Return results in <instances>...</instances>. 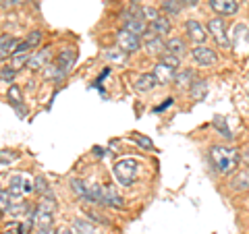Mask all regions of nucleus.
Wrapping results in <instances>:
<instances>
[{
	"label": "nucleus",
	"instance_id": "nucleus-30",
	"mask_svg": "<svg viewBox=\"0 0 249 234\" xmlns=\"http://www.w3.org/2000/svg\"><path fill=\"white\" fill-rule=\"evenodd\" d=\"M27 46H29V48H34V46H37V44H40L42 42V31H31V33H29V37H27Z\"/></svg>",
	"mask_w": 249,
	"mask_h": 234
},
{
	"label": "nucleus",
	"instance_id": "nucleus-33",
	"mask_svg": "<svg viewBox=\"0 0 249 234\" xmlns=\"http://www.w3.org/2000/svg\"><path fill=\"white\" fill-rule=\"evenodd\" d=\"M23 2H27V0H4V6H17Z\"/></svg>",
	"mask_w": 249,
	"mask_h": 234
},
{
	"label": "nucleus",
	"instance_id": "nucleus-31",
	"mask_svg": "<svg viewBox=\"0 0 249 234\" xmlns=\"http://www.w3.org/2000/svg\"><path fill=\"white\" fill-rule=\"evenodd\" d=\"M143 19L154 23L156 19H160V15H158V11H156V9H152V6H145V9H143Z\"/></svg>",
	"mask_w": 249,
	"mask_h": 234
},
{
	"label": "nucleus",
	"instance_id": "nucleus-2",
	"mask_svg": "<svg viewBox=\"0 0 249 234\" xmlns=\"http://www.w3.org/2000/svg\"><path fill=\"white\" fill-rule=\"evenodd\" d=\"M114 176L123 186H129L137 181L139 176V162L133 158H124L114 164Z\"/></svg>",
	"mask_w": 249,
	"mask_h": 234
},
{
	"label": "nucleus",
	"instance_id": "nucleus-23",
	"mask_svg": "<svg viewBox=\"0 0 249 234\" xmlns=\"http://www.w3.org/2000/svg\"><path fill=\"white\" fill-rule=\"evenodd\" d=\"M160 62H162V65H166V67H170V68H175V71H177L178 67H181V58L175 56V54H168V52H166V54H162Z\"/></svg>",
	"mask_w": 249,
	"mask_h": 234
},
{
	"label": "nucleus",
	"instance_id": "nucleus-11",
	"mask_svg": "<svg viewBox=\"0 0 249 234\" xmlns=\"http://www.w3.org/2000/svg\"><path fill=\"white\" fill-rule=\"evenodd\" d=\"M177 73H178V71H175V68H170V67H166V65H162V62H158V65H156V68H154V75L158 77L160 85H166V83H170V81H175Z\"/></svg>",
	"mask_w": 249,
	"mask_h": 234
},
{
	"label": "nucleus",
	"instance_id": "nucleus-18",
	"mask_svg": "<svg viewBox=\"0 0 249 234\" xmlns=\"http://www.w3.org/2000/svg\"><path fill=\"white\" fill-rule=\"evenodd\" d=\"M48 58H50V50L46 48V50H42V52H36L34 56L29 58V68H34V71H37V68H42L46 62H48Z\"/></svg>",
	"mask_w": 249,
	"mask_h": 234
},
{
	"label": "nucleus",
	"instance_id": "nucleus-22",
	"mask_svg": "<svg viewBox=\"0 0 249 234\" xmlns=\"http://www.w3.org/2000/svg\"><path fill=\"white\" fill-rule=\"evenodd\" d=\"M249 186V172H241V174H237L235 178H232V189H247Z\"/></svg>",
	"mask_w": 249,
	"mask_h": 234
},
{
	"label": "nucleus",
	"instance_id": "nucleus-21",
	"mask_svg": "<svg viewBox=\"0 0 249 234\" xmlns=\"http://www.w3.org/2000/svg\"><path fill=\"white\" fill-rule=\"evenodd\" d=\"M150 27H152L158 35H166L168 31H170V21H168L166 17H162V15H160V19H156Z\"/></svg>",
	"mask_w": 249,
	"mask_h": 234
},
{
	"label": "nucleus",
	"instance_id": "nucleus-7",
	"mask_svg": "<svg viewBox=\"0 0 249 234\" xmlns=\"http://www.w3.org/2000/svg\"><path fill=\"white\" fill-rule=\"evenodd\" d=\"M143 40H145V50L147 54H158L162 50H166V42H162V37L156 33L152 27H147V31L143 33Z\"/></svg>",
	"mask_w": 249,
	"mask_h": 234
},
{
	"label": "nucleus",
	"instance_id": "nucleus-28",
	"mask_svg": "<svg viewBox=\"0 0 249 234\" xmlns=\"http://www.w3.org/2000/svg\"><path fill=\"white\" fill-rule=\"evenodd\" d=\"M29 52L27 54H15V58H13V67L15 68H21V67H25V65H29Z\"/></svg>",
	"mask_w": 249,
	"mask_h": 234
},
{
	"label": "nucleus",
	"instance_id": "nucleus-34",
	"mask_svg": "<svg viewBox=\"0 0 249 234\" xmlns=\"http://www.w3.org/2000/svg\"><path fill=\"white\" fill-rule=\"evenodd\" d=\"M36 234H50V228H37Z\"/></svg>",
	"mask_w": 249,
	"mask_h": 234
},
{
	"label": "nucleus",
	"instance_id": "nucleus-27",
	"mask_svg": "<svg viewBox=\"0 0 249 234\" xmlns=\"http://www.w3.org/2000/svg\"><path fill=\"white\" fill-rule=\"evenodd\" d=\"M9 102H11L15 108H17V110H21V108H19V104H21V93H19V89L15 87V85L9 89Z\"/></svg>",
	"mask_w": 249,
	"mask_h": 234
},
{
	"label": "nucleus",
	"instance_id": "nucleus-9",
	"mask_svg": "<svg viewBox=\"0 0 249 234\" xmlns=\"http://www.w3.org/2000/svg\"><path fill=\"white\" fill-rule=\"evenodd\" d=\"M185 29H187V35H189V40L191 42H196V44H204L206 42V29L199 25L197 21H187V25H185Z\"/></svg>",
	"mask_w": 249,
	"mask_h": 234
},
{
	"label": "nucleus",
	"instance_id": "nucleus-4",
	"mask_svg": "<svg viewBox=\"0 0 249 234\" xmlns=\"http://www.w3.org/2000/svg\"><path fill=\"white\" fill-rule=\"evenodd\" d=\"M208 31L214 35V40L218 42V46H222V48H229V46H231L229 35H227V23H224V19H212L208 23Z\"/></svg>",
	"mask_w": 249,
	"mask_h": 234
},
{
	"label": "nucleus",
	"instance_id": "nucleus-3",
	"mask_svg": "<svg viewBox=\"0 0 249 234\" xmlns=\"http://www.w3.org/2000/svg\"><path fill=\"white\" fill-rule=\"evenodd\" d=\"M34 189H36V184L27 174H13L9 178V193L13 195V199L25 197V195H29Z\"/></svg>",
	"mask_w": 249,
	"mask_h": 234
},
{
	"label": "nucleus",
	"instance_id": "nucleus-29",
	"mask_svg": "<svg viewBox=\"0 0 249 234\" xmlns=\"http://www.w3.org/2000/svg\"><path fill=\"white\" fill-rule=\"evenodd\" d=\"M15 71H17L15 67H2V83H4V85L13 83V79H15Z\"/></svg>",
	"mask_w": 249,
	"mask_h": 234
},
{
	"label": "nucleus",
	"instance_id": "nucleus-36",
	"mask_svg": "<svg viewBox=\"0 0 249 234\" xmlns=\"http://www.w3.org/2000/svg\"><path fill=\"white\" fill-rule=\"evenodd\" d=\"M243 162L247 164V166H249V147H247V151L243 153Z\"/></svg>",
	"mask_w": 249,
	"mask_h": 234
},
{
	"label": "nucleus",
	"instance_id": "nucleus-32",
	"mask_svg": "<svg viewBox=\"0 0 249 234\" xmlns=\"http://www.w3.org/2000/svg\"><path fill=\"white\" fill-rule=\"evenodd\" d=\"M137 143L143 147V150H152V141L147 137H137Z\"/></svg>",
	"mask_w": 249,
	"mask_h": 234
},
{
	"label": "nucleus",
	"instance_id": "nucleus-12",
	"mask_svg": "<svg viewBox=\"0 0 249 234\" xmlns=\"http://www.w3.org/2000/svg\"><path fill=\"white\" fill-rule=\"evenodd\" d=\"M100 203L121 209V207H123V199H121L112 189H106V186H102V199H100Z\"/></svg>",
	"mask_w": 249,
	"mask_h": 234
},
{
	"label": "nucleus",
	"instance_id": "nucleus-20",
	"mask_svg": "<svg viewBox=\"0 0 249 234\" xmlns=\"http://www.w3.org/2000/svg\"><path fill=\"white\" fill-rule=\"evenodd\" d=\"M73 232L75 234H98L96 228H93V224L91 222H85V220H75Z\"/></svg>",
	"mask_w": 249,
	"mask_h": 234
},
{
	"label": "nucleus",
	"instance_id": "nucleus-24",
	"mask_svg": "<svg viewBox=\"0 0 249 234\" xmlns=\"http://www.w3.org/2000/svg\"><path fill=\"white\" fill-rule=\"evenodd\" d=\"M0 199H2V216H9V212H11V199H13V195L6 191V189H2V193H0Z\"/></svg>",
	"mask_w": 249,
	"mask_h": 234
},
{
	"label": "nucleus",
	"instance_id": "nucleus-17",
	"mask_svg": "<svg viewBox=\"0 0 249 234\" xmlns=\"http://www.w3.org/2000/svg\"><path fill=\"white\" fill-rule=\"evenodd\" d=\"M17 40L15 37H11V35H2V40H0V56L2 58H6L9 54H15V50H17Z\"/></svg>",
	"mask_w": 249,
	"mask_h": 234
},
{
	"label": "nucleus",
	"instance_id": "nucleus-35",
	"mask_svg": "<svg viewBox=\"0 0 249 234\" xmlns=\"http://www.w3.org/2000/svg\"><path fill=\"white\" fill-rule=\"evenodd\" d=\"M181 2H183V4H189V6H193V4H197L199 0H181Z\"/></svg>",
	"mask_w": 249,
	"mask_h": 234
},
{
	"label": "nucleus",
	"instance_id": "nucleus-37",
	"mask_svg": "<svg viewBox=\"0 0 249 234\" xmlns=\"http://www.w3.org/2000/svg\"><path fill=\"white\" fill-rule=\"evenodd\" d=\"M54 234H71V232H69V230H65V228H60V230H56Z\"/></svg>",
	"mask_w": 249,
	"mask_h": 234
},
{
	"label": "nucleus",
	"instance_id": "nucleus-10",
	"mask_svg": "<svg viewBox=\"0 0 249 234\" xmlns=\"http://www.w3.org/2000/svg\"><path fill=\"white\" fill-rule=\"evenodd\" d=\"M124 29L131 31V33H135V35H142V33H145V31H147L143 19L135 17V15H131V13L124 15Z\"/></svg>",
	"mask_w": 249,
	"mask_h": 234
},
{
	"label": "nucleus",
	"instance_id": "nucleus-19",
	"mask_svg": "<svg viewBox=\"0 0 249 234\" xmlns=\"http://www.w3.org/2000/svg\"><path fill=\"white\" fill-rule=\"evenodd\" d=\"M208 93V83L206 81H196L191 85V98L196 100V102H201V100L206 98Z\"/></svg>",
	"mask_w": 249,
	"mask_h": 234
},
{
	"label": "nucleus",
	"instance_id": "nucleus-16",
	"mask_svg": "<svg viewBox=\"0 0 249 234\" xmlns=\"http://www.w3.org/2000/svg\"><path fill=\"white\" fill-rule=\"evenodd\" d=\"M166 52L181 58L183 54L187 52V46H185V42L181 40V37H170V40H166Z\"/></svg>",
	"mask_w": 249,
	"mask_h": 234
},
{
	"label": "nucleus",
	"instance_id": "nucleus-15",
	"mask_svg": "<svg viewBox=\"0 0 249 234\" xmlns=\"http://www.w3.org/2000/svg\"><path fill=\"white\" fill-rule=\"evenodd\" d=\"M193 83H196V75L191 71H178L175 77V85H178V89H191Z\"/></svg>",
	"mask_w": 249,
	"mask_h": 234
},
{
	"label": "nucleus",
	"instance_id": "nucleus-13",
	"mask_svg": "<svg viewBox=\"0 0 249 234\" xmlns=\"http://www.w3.org/2000/svg\"><path fill=\"white\" fill-rule=\"evenodd\" d=\"M156 85H160V81H158V77H156L154 73H147V75H142L137 79V83H135V87H137V91H150V89H154Z\"/></svg>",
	"mask_w": 249,
	"mask_h": 234
},
{
	"label": "nucleus",
	"instance_id": "nucleus-25",
	"mask_svg": "<svg viewBox=\"0 0 249 234\" xmlns=\"http://www.w3.org/2000/svg\"><path fill=\"white\" fill-rule=\"evenodd\" d=\"M162 9L168 15H177L181 11V4H178V0H162Z\"/></svg>",
	"mask_w": 249,
	"mask_h": 234
},
{
	"label": "nucleus",
	"instance_id": "nucleus-14",
	"mask_svg": "<svg viewBox=\"0 0 249 234\" xmlns=\"http://www.w3.org/2000/svg\"><path fill=\"white\" fill-rule=\"evenodd\" d=\"M75 58H77V56H75V52H73V50H62V52H60V56H58V68L67 75V73L73 68Z\"/></svg>",
	"mask_w": 249,
	"mask_h": 234
},
{
	"label": "nucleus",
	"instance_id": "nucleus-6",
	"mask_svg": "<svg viewBox=\"0 0 249 234\" xmlns=\"http://www.w3.org/2000/svg\"><path fill=\"white\" fill-rule=\"evenodd\" d=\"M139 46H142V40H139V35L131 33V31H127V29H123L121 33H119V48H121L123 52H127V54L137 52Z\"/></svg>",
	"mask_w": 249,
	"mask_h": 234
},
{
	"label": "nucleus",
	"instance_id": "nucleus-26",
	"mask_svg": "<svg viewBox=\"0 0 249 234\" xmlns=\"http://www.w3.org/2000/svg\"><path fill=\"white\" fill-rule=\"evenodd\" d=\"M124 58H127V52H123V50H108L106 52V60H110V62H124Z\"/></svg>",
	"mask_w": 249,
	"mask_h": 234
},
{
	"label": "nucleus",
	"instance_id": "nucleus-1",
	"mask_svg": "<svg viewBox=\"0 0 249 234\" xmlns=\"http://www.w3.org/2000/svg\"><path fill=\"white\" fill-rule=\"evenodd\" d=\"M210 162L216 168V172L220 174H231L235 172L237 164H239V151L232 147H224V145H214L210 150Z\"/></svg>",
	"mask_w": 249,
	"mask_h": 234
},
{
	"label": "nucleus",
	"instance_id": "nucleus-8",
	"mask_svg": "<svg viewBox=\"0 0 249 234\" xmlns=\"http://www.w3.org/2000/svg\"><path fill=\"white\" fill-rule=\"evenodd\" d=\"M210 9L218 15H222V17H229V15L237 13L239 4L237 0H210Z\"/></svg>",
	"mask_w": 249,
	"mask_h": 234
},
{
	"label": "nucleus",
	"instance_id": "nucleus-5",
	"mask_svg": "<svg viewBox=\"0 0 249 234\" xmlns=\"http://www.w3.org/2000/svg\"><path fill=\"white\" fill-rule=\"evenodd\" d=\"M191 56L201 67H212V65H216V60H218L216 52L212 48H208V46H196V48L191 50Z\"/></svg>",
	"mask_w": 249,
	"mask_h": 234
}]
</instances>
